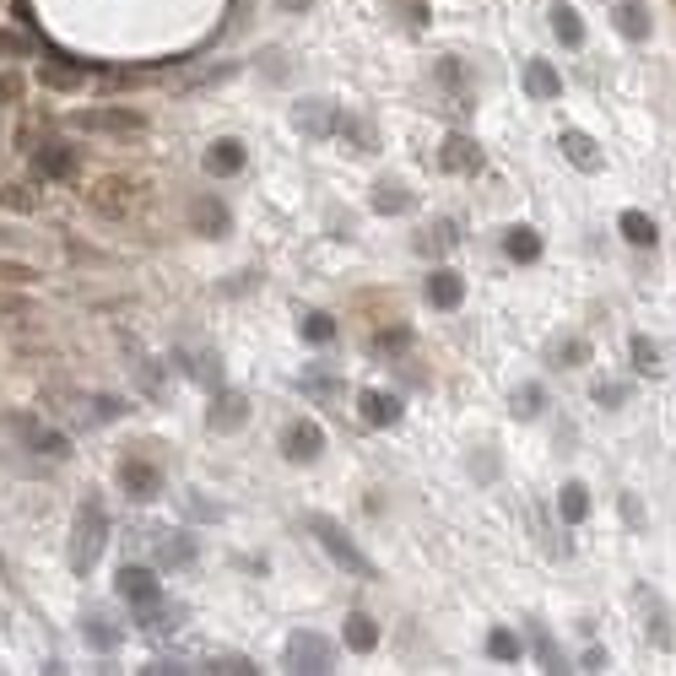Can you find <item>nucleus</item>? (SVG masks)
<instances>
[{
	"mask_svg": "<svg viewBox=\"0 0 676 676\" xmlns=\"http://www.w3.org/2000/svg\"><path fill=\"white\" fill-rule=\"evenodd\" d=\"M622 401H628V384H595V406L612 412V406H622Z\"/></svg>",
	"mask_w": 676,
	"mask_h": 676,
	"instance_id": "49530a36",
	"label": "nucleus"
},
{
	"mask_svg": "<svg viewBox=\"0 0 676 676\" xmlns=\"http://www.w3.org/2000/svg\"><path fill=\"white\" fill-rule=\"evenodd\" d=\"M28 449H33V455H49V460H65V455H71V439L55 433V428H38Z\"/></svg>",
	"mask_w": 676,
	"mask_h": 676,
	"instance_id": "2f4dec72",
	"label": "nucleus"
},
{
	"mask_svg": "<svg viewBox=\"0 0 676 676\" xmlns=\"http://www.w3.org/2000/svg\"><path fill=\"white\" fill-rule=\"evenodd\" d=\"M617 33L622 38H649V11H644V0H617Z\"/></svg>",
	"mask_w": 676,
	"mask_h": 676,
	"instance_id": "4be33fe9",
	"label": "nucleus"
},
{
	"mask_svg": "<svg viewBox=\"0 0 676 676\" xmlns=\"http://www.w3.org/2000/svg\"><path fill=\"white\" fill-rule=\"evenodd\" d=\"M114 595H119V601H125L136 617H141V628H147V633H163L168 622H179V617H184L179 606H174V612L163 606V585H157L152 568L125 563V568H119V579H114Z\"/></svg>",
	"mask_w": 676,
	"mask_h": 676,
	"instance_id": "f257e3e1",
	"label": "nucleus"
},
{
	"mask_svg": "<svg viewBox=\"0 0 676 676\" xmlns=\"http://www.w3.org/2000/svg\"><path fill=\"white\" fill-rule=\"evenodd\" d=\"M439 163L449 174H476V168H482V147H476L471 136H449L439 147Z\"/></svg>",
	"mask_w": 676,
	"mask_h": 676,
	"instance_id": "a211bd4d",
	"label": "nucleus"
},
{
	"mask_svg": "<svg viewBox=\"0 0 676 676\" xmlns=\"http://www.w3.org/2000/svg\"><path fill=\"white\" fill-rule=\"evenodd\" d=\"M119 487H125L130 498L147 503V498L163 493V471H157L152 460H141V455H125V460H119Z\"/></svg>",
	"mask_w": 676,
	"mask_h": 676,
	"instance_id": "6e6552de",
	"label": "nucleus"
},
{
	"mask_svg": "<svg viewBox=\"0 0 676 676\" xmlns=\"http://www.w3.org/2000/svg\"><path fill=\"white\" fill-rule=\"evenodd\" d=\"M541 406H547V390H541V384L514 390V417H541Z\"/></svg>",
	"mask_w": 676,
	"mask_h": 676,
	"instance_id": "c9c22d12",
	"label": "nucleus"
},
{
	"mask_svg": "<svg viewBox=\"0 0 676 676\" xmlns=\"http://www.w3.org/2000/svg\"><path fill=\"white\" fill-rule=\"evenodd\" d=\"M103 541H109V509L103 498H82L71 520V568L76 574H92V563L103 558Z\"/></svg>",
	"mask_w": 676,
	"mask_h": 676,
	"instance_id": "f03ea898",
	"label": "nucleus"
},
{
	"mask_svg": "<svg viewBox=\"0 0 676 676\" xmlns=\"http://www.w3.org/2000/svg\"><path fill=\"white\" fill-rule=\"evenodd\" d=\"M71 130H87V136H141L147 114L130 109V103H98V109H76Z\"/></svg>",
	"mask_w": 676,
	"mask_h": 676,
	"instance_id": "7ed1b4c3",
	"label": "nucleus"
},
{
	"mask_svg": "<svg viewBox=\"0 0 676 676\" xmlns=\"http://www.w3.org/2000/svg\"><path fill=\"white\" fill-rule=\"evenodd\" d=\"M0 314H22V320H28V314H33V303H28V298H11V293H0Z\"/></svg>",
	"mask_w": 676,
	"mask_h": 676,
	"instance_id": "09e8293b",
	"label": "nucleus"
},
{
	"mask_svg": "<svg viewBox=\"0 0 676 676\" xmlns=\"http://www.w3.org/2000/svg\"><path fill=\"white\" fill-rule=\"evenodd\" d=\"M503 249H509V260H520V265L541 260V238H536V228H509V238H503Z\"/></svg>",
	"mask_w": 676,
	"mask_h": 676,
	"instance_id": "a878e982",
	"label": "nucleus"
},
{
	"mask_svg": "<svg viewBox=\"0 0 676 676\" xmlns=\"http://www.w3.org/2000/svg\"><path fill=\"white\" fill-rule=\"evenodd\" d=\"M487 655L493 660H520V639H514L509 628H493L487 633Z\"/></svg>",
	"mask_w": 676,
	"mask_h": 676,
	"instance_id": "4c0bfd02",
	"label": "nucleus"
},
{
	"mask_svg": "<svg viewBox=\"0 0 676 676\" xmlns=\"http://www.w3.org/2000/svg\"><path fill=\"white\" fill-rule=\"evenodd\" d=\"M330 660H336V649H330L325 633H293L287 639V671H298V676H325L330 671Z\"/></svg>",
	"mask_w": 676,
	"mask_h": 676,
	"instance_id": "39448f33",
	"label": "nucleus"
},
{
	"mask_svg": "<svg viewBox=\"0 0 676 676\" xmlns=\"http://www.w3.org/2000/svg\"><path fill=\"white\" fill-rule=\"evenodd\" d=\"M406 347H412V330H401V325L374 336V352H406Z\"/></svg>",
	"mask_w": 676,
	"mask_h": 676,
	"instance_id": "37998d69",
	"label": "nucleus"
},
{
	"mask_svg": "<svg viewBox=\"0 0 676 676\" xmlns=\"http://www.w3.org/2000/svg\"><path fill=\"white\" fill-rule=\"evenodd\" d=\"M303 6H309V0H282V11H303Z\"/></svg>",
	"mask_w": 676,
	"mask_h": 676,
	"instance_id": "603ef678",
	"label": "nucleus"
},
{
	"mask_svg": "<svg viewBox=\"0 0 676 676\" xmlns=\"http://www.w3.org/2000/svg\"><path fill=\"white\" fill-rule=\"evenodd\" d=\"M558 514H563L568 525L585 520V514H590V487H585V482H568V487H563V498H558Z\"/></svg>",
	"mask_w": 676,
	"mask_h": 676,
	"instance_id": "bb28decb",
	"label": "nucleus"
},
{
	"mask_svg": "<svg viewBox=\"0 0 676 676\" xmlns=\"http://www.w3.org/2000/svg\"><path fill=\"white\" fill-rule=\"evenodd\" d=\"M303 395H314V401H341V384L336 379H325V374H303Z\"/></svg>",
	"mask_w": 676,
	"mask_h": 676,
	"instance_id": "a19ab883",
	"label": "nucleus"
},
{
	"mask_svg": "<svg viewBox=\"0 0 676 676\" xmlns=\"http://www.w3.org/2000/svg\"><path fill=\"white\" fill-rule=\"evenodd\" d=\"M211 671H222V676H255L260 666H255V660H244V655H222V660H211Z\"/></svg>",
	"mask_w": 676,
	"mask_h": 676,
	"instance_id": "c03bdc74",
	"label": "nucleus"
},
{
	"mask_svg": "<svg viewBox=\"0 0 676 676\" xmlns=\"http://www.w3.org/2000/svg\"><path fill=\"white\" fill-rule=\"evenodd\" d=\"M633 601H639V617H644V633L655 639V649H671V612H666V601H660L649 585L633 590Z\"/></svg>",
	"mask_w": 676,
	"mask_h": 676,
	"instance_id": "9b49d317",
	"label": "nucleus"
},
{
	"mask_svg": "<svg viewBox=\"0 0 676 676\" xmlns=\"http://www.w3.org/2000/svg\"><path fill=\"white\" fill-rule=\"evenodd\" d=\"M282 455L293 460V466H314V460L325 455V433H320V422H293V428L282 433Z\"/></svg>",
	"mask_w": 676,
	"mask_h": 676,
	"instance_id": "1a4fd4ad",
	"label": "nucleus"
},
{
	"mask_svg": "<svg viewBox=\"0 0 676 676\" xmlns=\"http://www.w3.org/2000/svg\"><path fill=\"white\" fill-rule=\"evenodd\" d=\"M303 525H309V536L330 552V563H336V568H347V574H357V579H374V563H368L363 552L352 547V536H347L336 520H330V514H309Z\"/></svg>",
	"mask_w": 676,
	"mask_h": 676,
	"instance_id": "20e7f679",
	"label": "nucleus"
},
{
	"mask_svg": "<svg viewBox=\"0 0 676 676\" xmlns=\"http://www.w3.org/2000/svg\"><path fill=\"white\" fill-rule=\"evenodd\" d=\"M76 163H82V147H71V141H44V147L33 152V174L44 184H60L76 174Z\"/></svg>",
	"mask_w": 676,
	"mask_h": 676,
	"instance_id": "0eeeda50",
	"label": "nucleus"
},
{
	"mask_svg": "<svg viewBox=\"0 0 676 676\" xmlns=\"http://www.w3.org/2000/svg\"><path fill=\"white\" fill-rule=\"evenodd\" d=\"M455 238H460V222H433V228L417 238V249H422V255H433V249H449Z\"/></svg>",
	"mask_w": 676,
	"mask_h": 676,
	"instance_id": "473e14b6",
	"label": "nucleus"
},
{
	"mask_svg": "<svg viewBox=\"0 0 676 676\" xmlns=\"http://www.w3.org/2000/svg\"><path fill=\"white\" fill-rule=\"evenodd\" d=\"M298 330H303V341H314V347H325V341L336 336V320H330L325 309H314V314H303V320H298Z\"/></svg>",
	"mask_w": 676,
	"mask_h": 676,
	"instance_id": "7c9ffc66",
	"label": "nucleus"
},
{
	"mask_svg": "<svg viewBox=\"0 0 676 676\" xmlns=\"http://www.w3.org/2000/svg\"><path fill=\"white\" fill-rule=\"evenodd\" d=\"M606 666H612V660H606L601 649H590V655H585V666H579V671H606Z\"/></svg>",
	"mask_w": 676,
	"mask_h": 676,
	"instance_id": "3c124183",
	"label": "nucleus"
},
{
	"mask_svg": "<svg viewBox=\"0 0 676 676\" xmlns=\"http://www.w3.org/2000/svg\"><path fill=\"white\" fill-rule=\"evenodd\" d=\"M136 195H141V184H130V179H98L87 190V206L98 211V217H130V206H136Z\"/></svg>",
	"mask_w": 676,
	"mask_h": 676,
	"instance_id": "423d86ee",
	"label": "nucleus"
},
{
	"mask_svg": "<svg viewBox=\"0 0 676 676\" xmlns=\"http://www.w3.org/2000/svg\"><path fill=\"white\" fill-rule=\"evenodd\" d=\"M92 417H98V422L125 417V401H119V395H98V401H92Z\"/></svg>",
	"mask_w": 676,
	"mask_h": 676,
	"instance_id": "a18cd8bd",
	"label": "nucleus"
},
{
	"mask_svg": "<svg viewBox=\"0 0 676 676\" xmlns=\"http://www.w3.org/2000/svg\"><path fill=\"white\" fill-rule=\"evenodd\" d=\"M525 92H530L536 103H552V98H563V76L552 71L547 60H530V65H525Z\"/></svg>",
	"mask_w": 676,
	"mask_h": 676,
	"instance_id": "aec40b11",
	"label": "nucleus"
},
{
	"mask_svg": "<svg viewBox=\"0 0 676 676\" xmlns=\"http://www.w3.org/2000/svg\"><path fill=\"white\" fill-rule=\"evenodd\" d=\"M552 33H558L568 49H579V44H585V22H579V11L574 6H552Z\"/></svg>",
	"mask_w": 676,
	"mask_h": 676,
	"instance_id": "393cba45",
	"label": "nucleus"
},
{
	"mask_svg": "<svg viewBox=\"0 0 676 676\" xmlns=\"http://www.w3.org/2000/svg\"><path fill=\"white\" fill-rule=\"evenodd\" d=\"M87 644L92 649H119V628L103 612H87Z\"/></svg>",
	"mask_w": 676,
	"mask_h": 676,
	"instance_id": "c756f323",
	"label": "nucleus"
},
{
	"mask_svg": "<svg viewBox=\"0 0 676 676\" xmlns=\"http://www.w3.org/2000/svg\"><path fill=\"white\" fill-rule=\"evenodd\" d=\"M17 98H22V76L0 71V103H17Z\"/></svg>",
	"mask_w": 676,
	"mask_h": 676,
	"instance_id": "de8ad7c7",
	"label": "nucleus"
},
{
	"mask_svg": "<svg viewBox=\"0 0 676 676\" xmlns=\"http://www.w3.org/2000/svg\"><path fill=\"white\" fill-rule=\"evenodd\" d=\"M336 103H330V98H309V103H298V109H293V125L303 130V136H314V141H330V136H336Z\"/></svg>",
	"mask_w": 676,
	"mask_h": 676,
	"instance_id": "9d476101",
	"label": "nucleus"
},
{
	"mask_svg": "<svg viewBox=\"0 0 676 676\" xmlns=\"http://www.w3.org/2000/svg\"><path fill=\"white\" fill-rule=\"evenodd\" d=\"M558 147H563V157H568L574 168H585V174H601V163H606V157H601V147H595V141L585 136V130H563V141H558Z\"/></svg>",
	"mask_w": 676,
	"mask_h": 676,
	"instance_id": "6ab92c4d",
	"label": "nucleus"
},
{
	"mask_svg": "<svg viewBox=\"0 0 676 676\" xmlns=\"http://www.w3.org/2000/svg\"><path fill=\"white\" fill-rule=\"evenodd\" d=\"M379 644V622L368 612H352L347 617V649H357V655H368V649Z\"/></svg>",
	"mask_w": 676,
	"mask_h": 676,
	"instance_id": "5701e85b",
	"label": "nucleus"
},
{
	"mask_svg": "<svg viewBox=\"0 0 676 676\" xmlns=\"http://www.w3.org/2000/svg\"><path fill=\"white\" fill-rule=\"evenodd\" d=\"M439 82L455 92V103L460 109H471V87H466V65L460 60H439Z\"/></svg>",
	"mask_w": 676,
	"mask_h": 676,
	"instance_id": "c85d7f7f",
	"label": "nucleus"
},
{
	"mask_svg": "<svg viewBox=\"0 0 676 676\" xmlns=\"http://www.w3.org/2000/svg\"><path fill=\"white\" fill-rule=\"evenodd\" d=\"M590 363V341L585 336H568L558 347V368H585Z\"/></svg>",
	"mask_w": 676,
	"mask_h": 676,
	"instance_id": "58836bf2",
	"label": "nucleus"
},
{
	"mask_svg": "<svg viewBox=\"0 0 676 676\" xmlns=\"http://www.w3.org/2000/svg\"><path fill=\"white\" fill-rule=\"evenodd\" d=\"M422 298H428L433 309H460V298H466V276H460V271H444V265H439V271L422 282Z\"/></svg>",
	"mask_w": 676,
	"mask_h": 676,
	"instance_id": "4468645a",
	"label": "nucleus"
},
{
	"mask_svg": "<svg viewBox=\"0 0 676 676\" xmlns=\"http://www.w3.org/2000/svg\"><path fill=\"white\" fill-rule=\"evenodd\" d=\"M530 649H536L541 671H552V676H558V671H563V655H558V644H552V633H547V628H541V622H530Z\"/></svg>",
	"mask_w": 676,
	"mask_h": 676,
	"instance_id": "cd10ccee",
	"label": "nucleus"
},
{
	"mask_svg": "<svg viewBox=\"0 0 676 676\" xmlns=\"http://www.w3.org/2000/svg\"><path fill=\"white\" fill-rule=\"evenodd\" d=\"M336 136H352L357 141V152H374V125H368V119H336Z\"/></svg>",
	"mask_w": 676,
	"mask_h": 676,
	"instance_id": "f704fd0d",
	"label": "nucleus"
},
{
	"mask_svg": "<svg viewBox=\"0 0 676 676\" xmlns=\"http://www.w3.org/2000/svg\"><path fill=\"white\" fill-rule=\"evenodd\" d=\"M206 422H211L217 433H238V428L249 422V401H244L238 390H217V395H211V412H206Z\"/></svg>",
	"mask_w": 676,
	"mask_h": 676,
	"instance_id": "f8f14e48",
	"label": "nucleus"
},
{
	"mask_svg": "<svg viewBox=\"0 0 676 676\" xmlns=\"http://www.w3.org/2000/svg\"><path fill=\"white\" fill-rule=\"evenodd\" d=\"M617 228H622V238H628V244L633 249H649V244H655V222H649L644 217V211H622V217H617Z\"/></svg>",
	"mask_w": 676,
	"mask_h": 676,
	"instance_id": "b1692460",
	"label": "nucleus"
},
{
	"mask_svg": "<svg viewBox=\"0 0 676 676\" xmlns=\"http://www.w3.org/2000/svg\"><path fill=\"white\" fill-rule=\"evenodd\" d=\"M201 168L211 179H233L238 168H244V141H233V136H222V141H211L206 157H201Z\"/></svg>",
	"mask_w": 676,
	"mask_h": 676,
	"instance_id": "2eb2a0df",
	"label": "nucleus"
},
{
	"mask_svg": "<svg viewBox=\"0 0 676 676\" xmlns=\"http://www.w3.org/2000/svg\"><path fill=\"white\" fill-rule=\"evenodd\" d=\"M38 87H49V92H76V87H87V65L38 60Z\"/></svg>",
	"mask_w": 676,
	"mask_h": 676,
	"instance_id": "f3484780",
	"label": "nucleus"
},
{
	"mask_svg": "<svg viewBox=\"0 0 676 676\" xmlns=\"http://www.w3.org/2000/svg\"><path fill=\"white\" fill-rule=\"evenodd\" d=\"M633 368H639V374H660V368H666L660 363V347L649 336H633Z\"/></svg>",
	"mask_w": 676,
	"mask_h": 676,
	"instance_id": "72a5a7b5",
	"label": "nucleus"
},
{
	"mask_svg": "<svg viewBox=\"0 0 676 676\" xmlns=\"http://www.w3.org/2000/svg\"><path fill=\"white\" fill-rule=\"evenodd\" d=\"M190 222H195V233L201 238H228L233 233V211L217 201V195H201V201L190 206Z\"/></svg>",
	"mask_w": 676,
	"mask_h": 676,
	"instance_id": "ddd939ff",
	"label": "nucleus"
},
{
	"mask_svg": "<svg viewBox=\"0 0 676 676\" xmlns=\"http://www.w3.org/2000/svg\"><path fill=\"white\" fill-rule=\"evenodd\" d=\"M28 55H33L28 33H11V28H0V60H28Z\"/></svg>",
	"mask_w": 676,
	"mask_h": 676,
	"instance_id": "79ce46f5",
	"label": "nucleus"
},
{
	"mask_svg": "<svg viewBox=\"0 0 676 676\" xmlns=\"http://www.w3.org/2000/svg\"><path fill=\"white\" fill-rule=\"evenodd\" d=\"M412 206H417V195L406 190V184H395V179L374 184V211L379 217H401V211H412Z\"/></svg>",
	"mask_w": 676,
	"mask_h": 676,
	"instance_id": "412c9836",
	"label": "nucleus"
},
{
	"mask_svg": "<svg viewBox=\"0 0 676 676\" xmlns=\"http://www.w3.org/2000/svg\"><path fill=\"white\" fill-rule=\"evenodd\" d=\"M0 276H6V282H22V287L33 282V271H28V265H0Z\"/></svg>",
	"mask_w": 676,
	"mask_h": 676,
	"instance_id": "8fccbe9b",
	"label": "nucleus"
},
{
	"mask_svg": "<svg viewBox=\"0 0 676 676\" xmlns=\"http://www.w3.org/2000/svg\"><path fill=\"white\" fill-rule=\"evenodd\" d=\"M0 206H6V211H33L38 206L33 184H0Z\"/></svg>",
	"mask_w": 676,
	"mask_h": 676,
	"instance_id": "e433bc0d",
	"label": "nucleus"
},
{
	"mask_svg": "<svg viewBox=\"0 0 676 676\" xmlns=\"http://www.w3.org/2000/svg\"><path fill=\"white\" fill-rule=\"evenodd\" d=\"M357 417H363L368 428H395V422H401V401L384 395V390H363L357 395Z\"/></svg>",
	"mask_w": 676,
	"mask_h": 676,
	"instance_id": "dca6fc26",
	"label": "nucleus"
},
{
	"mask_svg": "<svg viewBox=\"0 0 676 676\" xmlns=\"http://www.w3.org/2000/svg\"><path fill=\"white\" fill-rule=\"evenodd\" d=\"M163 563H168V568H190V563H195V541H190V536L163 541Z\"/></svg>",
	"mask_w": 676,
	"mask_h": 676,
	"instance_id": "ea45409f",
	"label": "nucleus"
}]
</instances>
